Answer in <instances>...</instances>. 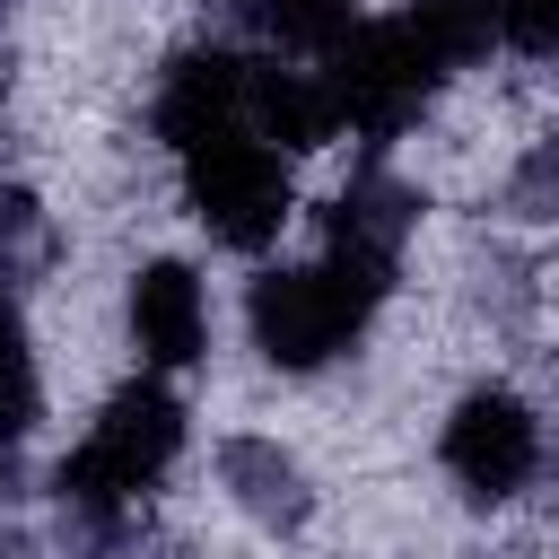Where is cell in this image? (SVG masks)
Instances as JSON below:
<instances>
[{
	"label": "cell",
	"mask_w": 559,
	"mask_h": 559,
	"mask_svg": "<svg viewBox=\"0 0 559 559\" xmlns=\"http://www.w3.org/2000/svg\"><path fill=\"white\" fill-rule=\"evenodd\" d=\"M393 297V253L384 245H349V236H323L314 262H280L253 280L245 297V323H253V349L262 367L280 376H323L332 358H349L376 323V306Z\"/></svg>",
	"instance_id": "cell-1"
},
{
	"label": "cell",
	"mask_w": 559,
	"mask_h": 559,
	"mask_svg": "<svg viewBox=\"0 0 559 559\" xmlns=\"http://www.w3.org/2000/svg\"><path fill=\"white\" fill-rule=\"evenodd\" d=\"M175 454H183V402L166 393V376H131L122 393L96 402V419H87L79 445L61 454L52 489H61L70 515L114 524V515H131V507L175 472Z\"/></svg>",
	"instance_id": "cell-2"
},
{
	"label": "cell",
	"mask_w": 559,
	"mask_h": 559,
	"mask_svg": "<svg viewBox=\"0 0 559 559\" xmlns=\"http://www.w3.org/2000/svg\"><path fill=\"white\" fill-rule=\"evenodd\" d=\"M175 166H183V210H192V218L210 227V245H227V253H262V245L288 227V210H297L288 148H271L245 114L218 122V131H201V140H183Z\"/></svg>",
	"instance_id": "cell-3"
},
{
	"label": "cell",
	"mask_w": 559,
	"mask_h": 559,
	"mask_svg": "<svg viewBox=\"0 0 559 559\" xmlns=\"http://www.w3.org/2000/svg\"><path fill=\"white\" fill-rule=\"evenodd\" d=\"M323 96H332V122L358 131V140H393L428 114V96L454 79L402 17H358L332 52H323Z\"/></svg>",
	"instance_id": "cell-4"
},
{
	"label": "cell",
	"mask_w": 559,
	"mask_h": 559,
	"mask_svg": "<svg viewBox=\"0 0 559 559\" xmlns=\"http://www.w3.org/2000/svg\"><path fill=\"white\" fill-rule=\"evenodd\" d=\"M542 411L515 393V384H472L454 411H445V428H437V463H445V480L472 498V507H507V498H524L533 489V472H542Z\"/></svg>",
	"instance_id": "cell-5"
},
{
	"label": "cell",
	"mask_w": 559,
	"mask_h": 559,
	"mask_svg": "<svg viewBox=\"0 0 559 559\" xmlns=\"http://www.w3.org/2000/svg\"><path fill=\"white\" fill-rule=\"evenodd\" d=\"M122 314H131V349H140L157 376H183V367L210 358V288H201V271H192L183 253L140 262Z\"/></svg>",
	"instance_id": "cell-6"
},
{
	"label": "cell",
	"mask_w": 559,
	"mask_h": 559,
	"mask_svg": "<svg viewBox=\"0 0 559 559\" xmlns=\"http://www.w3.org/2000/svg\"><path fill=\"white\" fill-rule=\"evenodd\" d=\"M236 114H245V52L192 44V52H175V61L157 70L148 131H157L166 148H183V140H201V131H218V122H236Z\"/></svg>",
	"instance_id": "cell-7"
},
{
	"label": "cell",
	"mask_w": 559,
	"mask_h": 559,
	"mask_svg": "<svg viewBox=\"0 0 559 559\" xmlns=\"http://www.w3.org/2000/svg\"><path fill=\"white\" fill-rule=\"evenodd\" d=\"M245 122L271 140V148H323L341 122H332V96L314 70H280V61H245Z\"/></svg>",
	"instance_id": "cell-8"
},
{
	"label": "cell",
	"mask_w": 559,
	"mask_h": 559,
	"mask_svg": "<svg viewBox=\"0 0 559 559\" xmlns=\"http://www.w3.org/2000/svg\"><path fill=\"white\" fill-rule=\"evenodd\" d=\"M218 480H227V498H236L245 515H262V524H297V515H306V472L280 454V437H227V445H218Z\"/></svg>",
	"instance_id": "cell-9"
},
{
	"label": "cell",
	"mask_w": 559,
	"mask_h": 559,
	"mask_svg": "<svg viewBox=\"0 0 559 559\" xmlns=\"http://www.w3.org/2000/svg\"><path fill=\"white\" fill-rule=\"evenodd\" d=\"M402 26H411L445 70H463V61H480V52L498 44V0H411Z\"/></svg>",
	"instance_id": "cell-10"
},
{
	"label": "cell",
	"mask_w": 559,
	"mask_h": 559,
	"mask_svg": "<svg viewBox=\"0 0 559 559\" xmlns=\"http://www.w3.org/2000/svg\"><path fill=\"white\" fill-rule=\"evenodd\" d=\"M245 9L280 52H314V61L358 26V0H245Z\"/></svg>",
	"instance_id": "cell-11"
},
{
	"label": "cell",
	"mask_w": 559,
	"mask_h": 559,
	"mask_svg": "<svg viewBox=\"0 0 559 559\" xmlns=\"http://www.w3.org/2000/svg\"><path fill=\"white\" fill-rule=\"evenodd\" d=\"M44 411V376H35V341H26V314L0 297V445H17Z\"/></svg>",
	"instance_id": "cell-12"
},
{
	"label": "cell",
	"mask_w": 559,
	"mask_h": 559,
	"mask_svg": "<svg viewBox=\"0 0 559 559\" xmlns=\"http://www.w3.org/2000/svg\"><path fill=\"white\" fill-rule=\"evenodd\" d=\"M498 44L550 61L559 52V0H498Z\"/></svg>",
	"instance_id": "cell-13"
},
{
	"label": "cell",
	"mask_w": 559,
	"mask_h": 559,
	"mask_svg": "<svg viewBox=\"0 0 559 559\" xmlns=\"http://www.w3.org/2000/svg\"><path fill=\"white\" fill-rule=\"evenodd\" d=\"M0 489H9V445H0Z\"/></svg>",
	"instance_id": "cell-14"
},
{
	"label": "cell",
	"mask_w": 559,
	"mask_h": 559,
	"mask_svg": "<svg viewBox=\"0 0 559 559\" xmlns=\"http://www.w3.org/2000/svg\"><path fill=\"white\" fill-rule=\"evenodd\" d=\"M0 105H9V79H0Z\"/></svg>",
	"instance_id": "cell-15"
}]
</instances>
